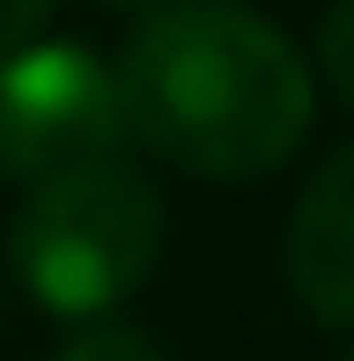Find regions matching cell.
<instances>
[{"label": "cell", "instance_id": "obj_5", "mask_svg": "<svg viewBox=\"0 0 354 361\" xmlns=\"http://www.w3.org/2000/svg\"><path fill=\"white\" fill-rule=\"evenodd\" d=\"M59 361H170L163 347H155L140 324H89V332H74L67 347H59Z\"/></svg>", "mask_w": 354, "mask_h": 361}, {"label": "cell", "instance_id": "obj_3", "mask_svg": "<svg viewBox=\"0 0 354 361\" xmlns=\"http://www.w3.org/2000/svg\"><path fill=\"white\" fill-rule=\"evenodd\" d=\"M126 140V96L118 67L89 44H23L0 59V170L23 177L30 192L74 177L89 162H111Z\"/></svg>", "mask_w": 354, "mask_h": 361}, {"label": "cell", "instance_id": "obj_1", "mask_svg": "<svg viewBox=\"0 0 354 361\" xmlns=\"http://www.w3.org/2000/svg\"><path fill=\"white\" fill-rule=\"evenodd\" d=\"M126 133L192 177H266L310 133L295 44L236 0H177L118 59Z\"/></svg>", "mask_w": 354, "mask_h": 361}, {"label": "cell", "instance_id": "obj_8", "mask_svg": "<svg viewBox=\"0 0 354 361\" xmlns=\"http://www.w3.org/2000/svg\"><path fill=\"white\" fill-rule=\"evenodd\" d=\"M104 8H140V0H104Z\"/></svg>", "mask_w": 354, "mask_h": 361}, {"label": "cell", "instance_id": "obj_2", "mask_svg": "<svg viewBox=\"0 0 354 361\" xmlns=\"http://www.w3.org/2000/svg\"><path fill=\"white\" fill-rule=\"evenodd\" d=\"M155 251H163V200L126 162H89L74 177L37 185L8 236L30 302L74 324H104L148 281Z\"/></svg>", "mask_w": 354, "mask_h": 361}, {"label": "cell", "instance_id": "obj_7", "mask_svg": "<svg viewBox=\"0 0 354 361\" xmlns=\"http://www.w3.org/2000/svg\"><path fill=\"white\" fill-rule=\"evenodd\" d=\"M44 15H52V0H0V59L23 52V44H37Z\"/></svg>", "mask_w": 354, "mask_h": 361}, {"label": "cell", "instance_id": "obj_9", "mask_svg": "<svg viewBox=\"0 0 354 361\" xmlns=\"http://www.w3.org/2000/svg\"><path fill=\"white\" fill-rule=\"evenodd\" d=\"M340 361H354V347H347V354H340Z\"/></svg>", "mask_w": 354, "mask_h": 361}, {"label": "cell", "instance_id": "obj_6", "mask_svg": "<svg viewBox=\"0 0 354 361\" xmlns=\"http://www.w3.org/2000/svg\"><path fill=\"white\" fill-rule=\"evenodd\" d=\"M317 59H325L332 96L354 111V0H340V8L325 15V30H317Z\"/></svg>", "mask_w": 354, "mask_h": 361}, {"label": "cell", "instance_id": "obj_4", "mask_svg": "<svg viewBox=\"0 0 354 361\" xmlns=\"http://www.w3.org/2000/svg\"><path fill=\"white\" fill-rule=\"evenodd\" d=\"M288 281L310 317L354 324V147L310 177L288 221Z\"/></svg>", "mask_w": 354, "mask_h": 361}]
</instances>
